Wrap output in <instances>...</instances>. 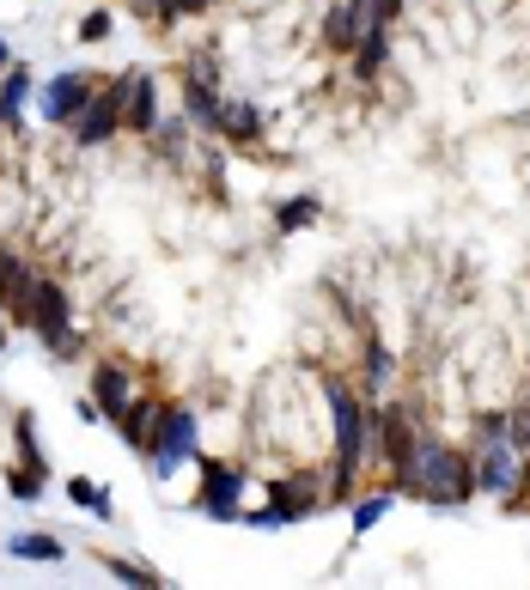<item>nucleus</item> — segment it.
<instances>
[{
    "instance_id": "32",
    "label": "nucleus",
    "mask_w": 530,
    "mask_h": 590,
    "mask_svg": "<svg viewBox=\"0 0 530 590\" xmlns=\"http://www.w3.org/2000/svg\"><path fill=\"white\" fill-rule=\"evenodd\" d=\"M0 354H7V311H0Z\"/></svg>"
},
{
    "instance_id": "6",
    "label": "nucleus",
    "mask_w": 530,
    "mask_h": 590,
    "mask_svg": "<svg viewBox=\"0 0 530 590\" xmlns=\"http://www.w3.org/2000/svg\"><path fill=\"white\" fill-rule=\"evenodd\" d=\"M195 475H202L195 512L219 517V524H238V517H244V475H238L232 463H219V457H202V451H195Z\"/></svg>"
},
{
    "instance_id": "27",
    "label": "nucleus",
    "mask_w": 530,
    "mask_h": 590,
    "mask_svg": "<svg viewBox=\"0 0 530 590\" xmlns=\"http://www.w3.org/2000/svg\"><path fill=\"white\" fill-rule=\"evenodd\" d=\"M110 25H116V18H110V7H92V13H86V18H79V43H104V37H110Z\"/></svg>"
},
{
    "instance_id": "28",
    "label": "nucleus",
    "mask_w": 530,
    "mask_h": 590,
    "mask_svg": "<svg viewBox=\"0 0 530 590\" xmlns=\"http://www.w3.org/2000/svg\"><path fill=\"white\" fill-rule=\"evenodd\" d=\"M49 359H86V329H67L62 342H49Z\"/></svg>"
},
{
    "instance_id": "11",
    "label": "nucleus",
    "mask_w": 530,
    "mask_h": 590,
    "mask_svg": "<svg viewBox=\"0 0 530 590\" xmlns=\"http://www.w3.org/2000/svg\"><path fill=\"white\" fill-rule=\"evenodd\" d=\"M354 389L366 396V402H384L390 389H396V354L384 347V335H373L366 329V342H359V377Z\"/></svg>"
},
{
    "instance_id": "22",
    "label": "nucleus",
    "mask_w": 530,
    "mask_h": 590,
    "mask_svg": "<svg viewBox=\"0 0 530 590\" xmlns=\"http://www.w3.org/2000/svg\"><path fill=\"white\" fill-rule=\"evenodd\" d=\"M317 195H293V202L275 207V232H305V226H317Z\"/></svg>"
},
{
    "instance_id": "15",
    "label": "nucleus",
    "mask_w": 530,
    "mask_h": 590,
    "mask_svg": "<svg viewBox=\"0 0 530 590\" xmlns=\"http://www.w3.org/2000/svg\"><path fill=\"white\" fill-rule=\"evenodd\" d=\"M219 140L226 146H256L263 140V110L244 98H219Z\"/></svg>"
},
{
    "instance_id": "23",
    "label": "nucleus",
    "mask_w": 530,
    "mask_h": 590,
    "mask_svg": "<svg viewBox=\"0 0 530 590\" xmlns=\"http://www.w3.org/2000/svg\"><path fill=\"white\" fill-rule=\"evenodd\" d=\"M0 482H7V493H13L18 505H37V499H43V487H49V475H37V469H25V463H7V475H0Z\"/></svg>"
},
{
    "instance_id": "19",
    "label": "nucleus",
    "mask_w": 530,
    "mask_h": 590,
    "mask_svg": "<svg viewBox=\"0 0 530 590\" xmlns=\"http://www.w3.org/2000/svg\"><path fill=\"white\" fill-rule=\"evenodd\" d=\"M25 104H31V67L13 62L7 74H0V128H18Z\"/></svg>"
},
{
    "instance_id": "7",
    "label": "nucleus",
    "mask_w": 530,
    "mask_h": 590,
    "mask_svg": "<svg viewBox=\"0 0 530 590\" xmlns=\"http://www.w3.org/2000/svg\"><path fill=\"white\" fill-rule=\"evenodd\" d=\"M268 505L281 524H305V517L324 512V475L317 469H293V475H275L268 482Z\"/></svg>"
},
{
    "instance_id": "16",
    "label": "nucleus",
    "mask_w": 530,
    "mask_h": 590,
    "mask_svg": "<svg viewBox=\"0 0 530 590\" xmlns=\"http://www.w3.org/2000/svg\"><path fill=\"white\" fill-rule=\"evenodd\" d=\"M184 116H189V128L219 134V92L207 74H184Z\"/></svg>"
},
{
    "instance_id": "3",
    "label": "nucleus",
    "mask_w": 530,
    "mask_h": 590,
    "mask_svg": "<svg viewBox=\"0 0 530 590\" xmlns=\"http://www.w3.org/2000/svg\"><path fill=\"white\" fill-rule=\"evenodd\" d=\"M415 499H427L433 512H457L476 499V469H469V451H457L452 438H439L421 426L415 438Z\"/></svg>"
},
{
    "instance_id": "10",
    "label": "nucleus",
    "mask_w": 530,
    "mask_h": 590,
    "mask_svg": "<svg viewBox=\"0 0 530 590\" xmlns=\"http://www.w3.org/2000/svg\"><path fill=\"white\" fill-rule=\"evenodd\" d=\"M31 286H37V268L13 244H0V311L13 323H31Z\"/></svg>"
},
{
    "instance_id": "13",
    "label": "nucleus",
    "mask_w": 530,
    "mask_h": 590,
    "mask_svg": "<svg viewBox=\"0 0 530 590\" xmlns=\"http://www.w3.org/2000/svg\"><path fill=\"white\" fill-rule=\"evenodd\" d=\"M366 18H373V0H329L317 43H324L329 55H348V49L359 43V31H366Z\"/></svg>"
},
{
    "instance_id": "4",
    "label": "nucleus",
    "mask_w": 530,
    "mask_h": 590,
    "mask_svg": "<svg viewBox=\"0 0 530 590\" xmlns=\"http://www.w3.org/2000/svg\"><path fill=\"white\" fill-rule=\"evenodd\" d=\"M128 79L135 74H116V79H98V92L86 98V110H79L74 123V146H104V140H116V128H123V110H128Z\"/></svg>"
},
{
    "instance_id": "24",
    "label": "nucleus",
    "mask_w": 530,
    "mask_h": 590,
    "mask_svg": "<svg viewBox=\"0 0 530 590\" xmlns=\"http://www.w3.org/2000/svg\"><path fill=\"white\" fill-rule=\"evenodd\" d=\"M7 554H13V560H37V566H55L67 548L55 542V536H13V542H7Z\"/></svg>"
},
{
    "instance_id": "20",
    "label": "nucleus",
    "mask_w": 530,
    "mask_h": 590,
    "mask_svg": "<svg viewBox=\"0 0 530 590\" xmlns=\"http://www.w3.org/2000/svg\"><path fill=\"white\" fill-rule=\"evenodd\" d=\"M13 451H18V463H25V469L49 475V457H43V445H37V414H31V408H18V414H13Z\"/></svg>"
},
{
    "instance_id": "25",
    "label": "nucleus",
    "mask_w": 530,
    "mask_h": 590,
    "mask_svg": "<svg viewBox=\"0 0 530 590\" xmlns=\"http://www.w3.org/2000/svg\"><path fill=\"white\" fill-rule=\"evenodd\" d=\"M67 499H74L79 512H98V517H116V505H110V493L98 482H86V475H67Z\"/></svg>"
},
{
    "instance_id": "1",
    "label": "nucleus",
    "mask_w": 530,
    "mask_h": 590,
    "mask_svg": "<svg viewBox=\"0 0 530 590\" xmlns=\"http://www.w3.org/2000/svg\"><path fill=\"white\" fill-rule=\"evenodd\" d=\"M317 402L329 414V469H324V505H354L359 499V469L373 463V408L354 389V377L329 372L317 384Z\"/></svg>"
},
{
    "instance_id": "21",
    "label": "nucleus",
    "mask_w": 530,
    "mask_h": 590,
    "mask_svg": "<svg viewBox=\"0 0 530 590\" xmlns=\"http://www.w3.org/2000/svg\"><path fill=\"white\" fill-rule=\"evenodd\" d=\"M98 566H104L116 585H128V590H159V585H165L153 566H141V560H123V554H98Z\"/></svg>"
},
{
    "instance_id": "2",
    "label": "nucleus",
    "mask_w": 530,
    "mask_h": 590,
    "mask_svg": "<svg viewBox=\"0 0 530 590\" xmlns=\"http://www.w3.org/2000/svg\"><path fill=\"white\" fill-rule=\"evenodd\" d=\"M469 469H476V493H488L494 505H525L530 493V463L506 433V408H482L476 433H469Z\"/></svg>"
},
{
    "instance_id": "8",
    "label": "nucleus",
    "mask_w": 530,
    "mask_h": 590,
    "mask_svg": "<svg viewBox=\"0 0 530 590\" xmlns=\"http://www.w3.org/2000/svg\"><path fill=\"white\" fill-rule=\"evenodd\" d=\"M25 329H37V342H62L67 329H74V298H67V286L55 274H37V286H31V323Z\"/></svg>"
},
{
    "instance_id": "30",
    "label": "nucleus",
    "mask_w": 530,
    "mask_h": 590,
    "mask_svg": "<svg viewBox=\"0 0 530 590\" xmlns=\"http://www.w3.org/2000/svg\"><path fill=\"white\" fill-rule=\"evenodd\" d=\"M74 414L86 420V426H98V420H104V414H98V402H92V396H79V402H74Z\"/></svg>"
},
{
    "instance_id": "14",
    "label": "nucleus",
    "mask_w": 530,
    "mask_h": 590,
    "mask_svg": "<svg viewBox=\"0 0 530 590\" xmlns=\"http://www.w3.org/2000/svg\"><path fill=\"white\" fill-rule=\"evenodd\" d=\"M348 62H354V79H359V86H373V79L390 67V25L366 18V31H359L354 49H348Z\"/></svg>"
},
{
    "instance_id": "9",
    "label": "nucleus",
    "mask_w": 530,
    "mask_h": 590,
    "mask_svg": "<svg viewBox=\"0 0 530 590\" xmlns=\"http://www.w3.org/2000/svg\"><path fill=\"white\" fill-rule=\"evenodd\" d=\"M92 92H98L92 74H55L43 92H31V98H37V116H43L49 128H67L79 110H86V98H92Z\"/></svg>"
},
{
    "instance_id": "12",
    "label": "nucleus",
    "mask_w": 530,
    "mask_h": 590,
    "mask_svg": "<svg viewBox=\"0 0 530 590\" xmlns=\"http://www.w3.org/2000/svg\"><path fill=\"white\" fill-rule=\"evenodd\" d=\"M135 396H141V384H135V372H128L123 359H92V402H98V414L116 420Z\"/></svg>"
},
{
    "instance_id": "5",
    "label": "nucleus",
    "mask_w": 530,
    "mask_h": 590,
    "mask_svg": "<svg viewBox=\"0 0 530 590\" xmlns=\"http://www.w3.org/2000/svg\"><path fill=\"white\" fill-rule=\"evenodd\" d=\"M195 408L184 402H165L159 408V426H153V445H147V463L159 469V475H177L184 463H195Z\"/></svg>"
},
{
    "instance_id": "18",
    "label": "nucleus",
    "mask_w": 530,
    "mask_h": 590,
    "mask_svg": "<svg viewBox=\"0 0 530 590\" xmlns=\"http://www.w3.org/2000/svg\"><path fill=\"white\" fill-rule=\"evenodd\" d=\"M159 408L165 402H153V396H135V402L116 414V426H123V445L135 457H147V445H153V426H159Z\"/></svg>"
},
{
    "instance_id": "31",
    "label": "nucleus",
    "mask_w": 530,
    "mask_h": 590,
    "mask_svg": "<svg viewBox=\"0 0 530 590\" xmlns=\"http://www.w3.org/2000/svg\"><path fill=\"white\" fill-rule=\"evenodd\" d=\"M7 67H13V49H7V37H0V74H7Z\"/></svg>"
},
{
    "instance_id": "17",
    "label": "nucleus",
    "mask_w": 530,
    "mask_h": 590,
    "mask_svg": "<svg viewBox=\"0 0 530 590\" xmlns=\"http://www.w3.org/2000/svg\"><path fill=\"white\" fill-rule=\"evenodd\" d=\"M123 128L128 134H153L159 128V86H153V74H135L128 79V110H123Z\"/></svg>"
},
{
    "instance_id": "29",
    "label": "nucleus",
    "mask_w": 530,
    "mask_h": 590,
    "mask_svg": "<svg viewBox=\"0 0 530 590\" xmlns=\"http://www.w3.org/2000/svg\"><path fill=\"white\" fill-rule=\"evenodd\" d=\"M403 13H408V0H373V18L378 25H390V31L403 25Z\"/></svg>"
},
{
    "instance_id": "26",
    "label": "nucleus",
    "mask_w": 530,
    "mask_h": 590,
    "mask_svg": "<svg viewBox=\"0 0 530 590\" xmlns=\"http://www.w3.org/2000/svg\"><path fill=\"white\" fill-rule=\"evenodd\" d=\"M396 505V493L390 487H378V493H366V499H354V536H366V529H378L384 524V512Z\"/></svg>"
}]
</instances>
